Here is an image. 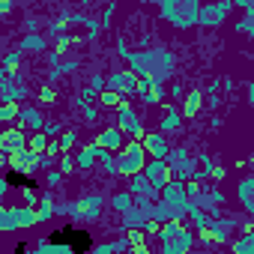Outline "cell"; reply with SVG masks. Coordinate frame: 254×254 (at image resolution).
Masks as SVG:
<instances>
[{
    "label": "cell",
    "instance_id": "obj_6",
    "mask_svg": "<svg viewBox=\"0 0 254 254\" xmlns=\"http://www.w3.org/2000/svg\"><path fill=\"white\" fill-rule=\"evenodd\" d=\"M123 102V96L117 93V90H108V93H102V105H111V108H117Z\"/></svg>",
    "mask_w": 254,
    "mask_h": 254
},
{
    "label": "cell",
    "instance_id": "obj_5",
    "mask_svg": "<svg viewBox=\"0 0 254 254\" xmlns=\"http://www.w3.org/2000/svg\"><path fill=\"white\" fill-rule=\"evenodd\" d=\"M197 108H200V96L197 93H189V99H186V117H194Z\"/></svg>",
    "mask_w": 254,
    "mask_h": 254
},
{
    "label": "cell",
    "instance_id": "obj_3",
    "mask_svg": "<svg viewBox=\"0 0 254 254\" xmlns=\"http://www.w3.org/2000/svg\"><path fill=\"white\" fill-rule=\"evenodd\" d=\"M147 150H150L156 159H162V156L168 153V147H165V138H162V135H150V138H147Z\"/></svg>",
    "mask_w": 254,
    "mask_h": 254
},
{
    "label": "cell",
    "instance_id": "obj_1",
    "mask_svg": "<svg viewBox=\"0 0 254 254\" xmlns=\"http://www.w3.org/2000/svg\"><path fill=\"white\" fill-rule=\"evenodd\" d=\"M117 111H120V132L123 135H132V138H141V120L132 114V108L126 105V102H120Z\"/></svg>",
    "mask_w": 254,
    "mask_h": 254
},
{
    "label": "cell",
    "instance_id": "obj_9",
    "mask_svg": "<svg viewBox=\"0 0 254 254\" xmlns=\"http://www.w3.org/2000/svg\"><path fill=\"white\" fill-rule=\"evenodd\" d=\"M3 162H6V159H3V153H0V165H3Z\"/></svg>",
    "mask_w": 254,
    "mask_h": 254
},
{
    "label": "cell",
    "instance_id": "obj_8",
    "mask_svg": "<svg viewBox=\"0 0 254 254\" xmlns=\"http://www.w3.org/2000/svg\"><path fill=\"white\" fill-rule=\"evenodd\" d=\"M60 171H63V174H66V171H72V159H66V156H63V162H60Z\"/></svg>",
    "mask_w": 254,
    "mask_h": 254
},
{
    "label": "cell",
    "instance_id": "obj_4",
    "mask_svg": "<svg viewBox=\"0 0 254 254\" xmlns=\"http://www.w3.org/2000/svg\"><path fill=\"white\" fill-rule=\"evenodd\" d=\"M15 117H18V105H15V102L0 105V120H3V123H9V120H15Z\"/></svg>",
    "mask_w": 254,
    "mask_h": 254
},
{
    "label": "cell",
    "instance_id": "obj_2",
    "mask_svg": "<svg viewBox=\"0 0 254 254\" xmlns=\"http://www.w3.org/2000/svg\"><path fill=\"white\" fill-rule=\"evenodd\" d=\"M123 144V132L120 129H105L102 135H99V147L102 150H117Z\"/></svg>",
    "mask_w": 254,
    "mask_h": 254
},
{
    "label": "cell",
    "instance_id": "obj_7",
    "mask_svg": "<svg viewBox=\"0 0 254 254\" xmlns=\"http://www.w3.org/2000/svg\"><path fill=\"white\" fill-rule=\"evenodd\" d=\"M27 147H30L33 153H42V150H45V135H30V138H27Z\"/></svg>",
    "mask_w": 254,
    "mask_h": 254
}]
</instances>
